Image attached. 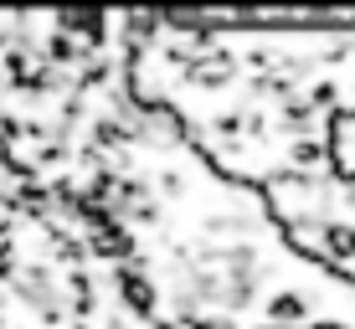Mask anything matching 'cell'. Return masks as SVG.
<instances>
[{"mask_svg":"<svg viewBox=\"0 0 355 329\" xmlns=\"http://www.w3.org/2000/svg\"><path fill=\"white\" fill-rule=\"evenodd\" d=\"M268 314H273V329H284L288 319L299 324L304 314H309V303H304V294H293V288H284V294L273 299V309H268Z\"/></svg>","mask_w":355,"mask_h":329,"instance_id":"cell-2","label":"cell"},{"mask_svg":"<svg viewBox=\"0 0 355 329\" xmlns=\"http://www.w3.org/2000/svg\"><path fill=\"white\" fill-rule=\"evenodd\" d=\"M114 288H119V303H124V309L134 314V319H150V314L160 309V294H155V283H150V273H144V267L119 263Z\"/></svg>","mask_w":355,"mask_h":329,"instance_id":"cell-1","label":"cell"},{"mask_svg":"<svg viewBox=\"0 0 355 329\" xmlns=\"http://www.w3.org/2000/svg\"><path fill=\"white\" fill-rule=\"evenodd\" d=\"M324 252H329V258H340V263L355 258V226L329 222V226H324Z\"/></svg>","mask_w":355,"mask_h":329,"instance_id":"cell-3","label":"cell"}]
</instances>
